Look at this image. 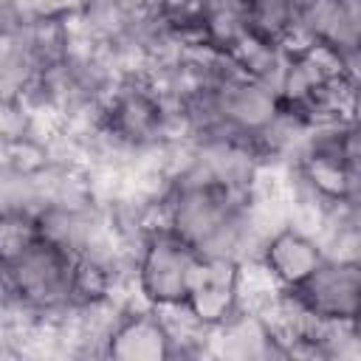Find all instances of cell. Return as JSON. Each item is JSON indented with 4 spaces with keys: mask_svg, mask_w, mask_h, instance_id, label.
Instances as JSON below:
<instances>
[{
    "mask_svg": "<svg viewBox=\"0 0 361 361\" xmlns=\"http://www.w3.org/2000/svg\"><path fill=\"white\" fill-rule=\"evenodd\" d=\"M200 254L180 240L172 228H155L138 248L135 257V288L147 305L180 302L189 288V276Z\"/></svg>",
    "mask_w": 361,
    "mask_h": 361,
    "instance_id": "obj_1",
    "label": "cell"
},
{
    "mask_svg": "<svg viewBox=\"0 0 361 361\" xmlns=\"http://www.w3.org/2000/svg\"><path fill=\"white\" fill-rule=\"evenodd\" d=\"M76 257L48 240H37L23 257L6 265L8 279L23 305L48 316L65 310L71 302V276Z\"/></svg>",
    "mask_w": 361,
    "mask_h": 361,
    "instance_id": "obj_2",
    "label": "cell"
},
{
    "mask_svg": "<svg viewBox=\"0 0 361 361\" xmlns=\"http://www.w3.org/2000/svg\"><path fill=\"white\" fill-rule=\"evenodd\" d=\"M288 293L316 319H358L361 313V259L324 257Z\"/></svg>",
    "mask_w": 361,
    "mask_h": 361,
    "instance_id": "obj_3",
    "label": "cell"
},
{
    "mask_svg": "<svg viewBox=\"0 0 361 361\" xmlns=\"http://www.w3.org/2000/svg\"><path fill=\"white\" fill-rule=\"evenodd\" d=\"M212 107H214L217 121L228 133L254 144V135L265 124H271V118L279 113L282 99L271 87H265L237 71L212 87Z\"/></svg>",
    "mask_w": 361,
    "mask_h": 361,
    "instance_id": "obj_4",
    "label": "cell"
},
{
    "mask_svg": "<svg viewBox=\"0 0 361 361\" xmlns=\"http://www.w3.org/2000/svg\"><path fill=\"white\" fill-rule=\"evenodd\" d=\"M237 276H240V262L234 259L226 257L197 259L183 302L206 327L220 324L237 310Z\"/></svg>",
    "mask_w": 361,
    "mask_h": 361,
    "instance_id": "obj_5",
    "label": "cell"
},
{
    "mask_svg": "<svg viewBox=\"0 0 361 361\" xmlns=\"http://www.w3.org/2000/svg\"><path fill=\"white\" fill-rule=\"evenodd\" d=\"M104 358L116 361H169V333L152 305H130L113 327Z\"/></svg>",
    "mask_w": 361,
    "mask_h": 361,
    "instance_id": "obj_6",
    "label": "cell"
},
{
    "mask_svg": "<svg viewBox=\"0 0 361 361\" xmlns=\"http://www.w3.org/2000/svg\"><path fill=\"white\" fill-rule=\"evenodd\" d=\"M209 353L212 358H243V361L285 358V347L271 333L265 319L245 307H237L228 319L212 327Z\"/></svg>",
    "mask_w": 361,
    "mask_h": 361,
    "instance_id": "obj_7",
    "label": "cell"
},
{
    "mask_svg": "<svg viewBox=\"0 0 361 361\" xmlns=\"http://www.w3.org/2000/svg\"><path fill=\"white\" fill-rule=\"evenodd\" d=\"M257 259L282 288H293L324 259V251L313 234L285 223L262 240Z\"/></svg>",
    "mask_w": 361,
    "mask_h": 361,
    "instance_id": "obj_8",
    "label": "cell"
},
{
    "mask_svg": "<svg viewBox=\"0 0 361 361\" xmlns=\"http://www.w3.org/2000/svg\"><path fill=\"white\" fill-rule=\"evenodd\" d=\"M226 54L240 68L243 76H248V79L271 87L274 93H279L282 79H285V71H288V62H290V51H285L282 45L262 42V39L245 34Z\"/></svg>",
    "mask_w": 361,
    "mask_h": 361,
    "instance_id": "obj_9",
    "label": "cell"
},
{
    "mask_svg": "<svg viewBox=\"0 0 361 361\" xmlns=\"http://www.w3.org/2000/svg\"><path fill=\"white\" fill-rule=\"evenodd\" d=\"M293 0H245V31L262 42L282 45L296 25Z\"/></svg>",
    "mask_w": 361,
    "mask_h": 361,
    "instance_id": "obj_10",
    "label": "cell"
},
{
    "mask_svg": "<svg viewBox=\"0 0 361 361\" xmlns=\"http://www.w3.org/2000/svg\"><path fill=\"white\" fill-rule=\"evenodd\" d=\"M245 0H206L203 6V39L217 51H228L245 37Z\"/></svg>",
    "mask_w": 361,
    "mask_h": 361,
    "instance_id": "obj_11",
    "label": "cell"
},
{
    "mask_svg": "<svg viewBox=\"0 0 361 361\" xmlns=\"http://www.w3.org/2000/svg\"><path fill=\"white\" fill-rule=\"evenodd\" d=\"M37 240H39L37 214L0 209V265H8L17 257H23Z\"/></svg>",
    "mask_w": 361,
    "mask_h": 361,
    "instance_id": "obj_12",
    "label": "cell"
},
{
    "mask_svg": "<svg viewBox=\"0 0 361 361\" xmlns=\"http://www.w3.org/2000/svg\"><path fill=\"white\" fill-rule=\"evenodd\" d=\"M76 8H87V6H96V3H104V0H73Z\"/></svg>",
    "mask_w": 361,
    "mask_h": 361,
    "instance_id": "obj_13",
    "label": "cell"
},
{
    "mask_svg": "<svg viewBox=\"0 0 361 361\" xmlns=\"http://www.w3.org/2000/svg\"><path fill=\"white\" fill-rule=\"evenodd\" d=\"M0 102H8V99H6V96H3V90H0Z\"/></svg>",
    "mask_w": 361,
    "mask_h": 361,
    "instance_id": "obj_14",
    "label": "cell"
}]
</instances>
